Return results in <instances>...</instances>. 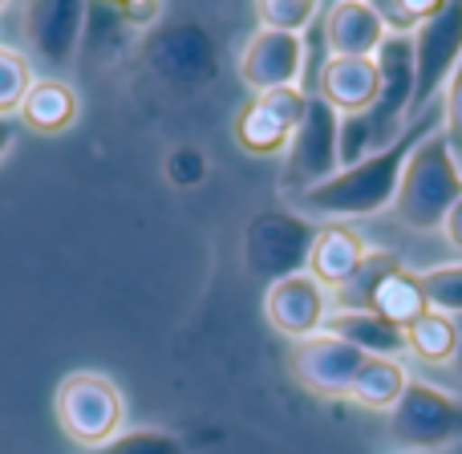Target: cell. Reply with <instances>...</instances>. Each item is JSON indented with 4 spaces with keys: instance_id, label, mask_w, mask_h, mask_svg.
<instances>
[{
    "instance_id": "cell-1",
    "label": "cell",
    "mask_w": 462,
    "mask_h": 454,
    "mask_svg": "<svg viewBox=\"0 0 462 454\" xmlns=\"http://www.w3.org/2000/svg\"><path fill=\"white\" fill-rule=\"evenodd\" d=\"M430 114L418 122H410L406 134L398 138L393 146L377 154H365L357 167H345L337 171L333 179H325L320 187L304 195H292V208L296 216H328V219H361V216H377L393 203L398 195V179H402V167H406L410 151H414L422 138H430Z\"/></svg>"
},
{
    "instance_id": "cell-2",
    "label": "cell",
    "mask_w": 462,
    "mask_h": 454,
    "mask_svg": "<svg viewBox=\"0 0 462 454\" xmlns=\"http://www.w3.org/2000/svg\"><path fill=\"white\" fill-rule=\"evenodd\" d=\"M458 199H462V175L455 151H450L447 134L434 130L430 138H422L410 151L398 179V195H393V211L410 231H439Z\"/></svg>"
},
{
    "instance_id": "cell-3",
    "label": "cell",
    "mask_w": 462,
    "mask_h": 454,
    "mask_svg": "<svg viewBox=\"0 0 462 454\" xmlns=\"http://www.w3.org/2000/svg\"><path fill=\"white\" fill-rule=\"evenodd\" d=\"M53 410L61 434L86 450H97L110 439H118L122 418H126V402H122L118 385L94 369H78V374L61 377Z\"/></svg>"
},
{
    "instance_id": "cell-4",
    "label": "cell",
    "mask_w": 462,
    "mask_h": 454,
    "mask_svg": "<svg viewBox=\"0 0 462 454\" xmlns=\"http://www.w3.org/2000/svg\"><path fill=\"white\" fill-rule=\"evenodd\" d=\"M317 227L296 211H260L244 227V264L263 288L288 276H300L309 264Z\"/></svg>"
},
{
    "instance_id": "cell-5",
    "label": "cell",
    "mask_w": 462,
    "mask_h": 454,
    "mask_svg": "<svg viewBox=\"0 0 462 454\" xmlns=\"http://www.w3.org/2000/svg\"><path fill=\"white\" fill-rule=\"evenodd\" d=\"M143 57L151 65V73L171 89H191L208 86L219 69V49L211 41V32L195 21H175V24H154V32L146 37Z\"/></svg>"
},
{
    "instance_id": "cell-6",
    "label": "cell",
    "mask_w": 462,
    "mask_h": 454,
    "mask_svg": "<svg viewBox=\"0 0 462 454\" xmlns=\"http://www.w3.org/2000/svg\"><path fill=\"white\" fill-rule=\"evenodd\" d=\"M390 439L406 450H439L462 439V398L410 377L402 402L390 410Z\"/></svg>"
},
{
    "instance_id": "cell-7",
    "label": "cell",
    "mask_w": 462,
    "mask_h": 454,
    "mask_svg": "<svg viewBox=\"0 0 462 454\" xmlns=\"http://www.w3.org/2000/svg\"><path fill=\"white\" fill-rule=\"evenodd\" d=\"M337 146H341V114L325 97L312 94L309 114L288 138V167H284L288 195H304L312 187H320L325 179H333L337 167H341Z\"/></svg>"
},
{
    "instance_id": "cell-8",
    "label": "cell",
    "mask_w": 462,
    "mask_h": 454,
    "mask_svg": "<svg viewBox=\"0 0 462 454\" xmlns=\"http://www.w3.org/2000/svg\"><path fill=\"white\" fill-rule=\"evenodd\" d=\"M462 61V5H439V13L414 32V102L410 122L430 114V97L450 81Z\"/></svg>"
},
{
    "instance_id": "cell-9",
    "label": "cell",
    "mask_w": 462,
    "mask_h": 454,
    "mask_svg": "<svg viewBox=\"0 0 462 454\" xmlns=\"http://www.w3.org/2000/svg\"><path fill=\"white\" fill-rule=\"evenodd\" d=\"M288 366H292L296 382L309 394H317V398H349V385L357 377V369L365 366V353L320 329L317 337L292 345Z\"/></svg>"
},
{
    "instance_id": "cell-10",
    "label": "cell",
    "mask_w": 462,
    "mask_h": 454,
    "mask_svg": "<svg viewBox=\"0 0 462 454\" xmlns=\"http://www.w3.org/2000/svg\"><path fill=\"white\" fill-rule=\"evenodd\" d=\"M304 69V45L292 32H272L260 29L239 53V78L255 97L272 94V89H288L300 81Z\"/></svg>"
},
{
    "instance_id": "cell-11",
    "label": "cell",
    "mask_w": 462,
    "mask_h": 454,
    "mask_svg": "<svg viewBox=\"0 0 462 454\" xmlns=\"http://www.w3.org/2000/svg\"><path fill=\"white\" fill-rule=\"evenodd\" d=\"M263 317H268V325L276 329V333L292 337V345L309 341V337H317L328 320V292L309 276V272L288 276V280H280V284L268 288V296H263Z\"/></svg>"
},
{
    "instance_id": "cell-12",
    "label": "cell",
    "mask_w": 462,
    "mask_h": 454,
    "mask_svg": "<svg viewBox=\"0 0 462 454\" xmlns=\"http://www.w3.org/2000/svg\"><path fill=\"white\" fill-rule=\"evenodd\" d=\"M89 8L78 0H41V5H24V41L29 53L41 65L57 69L69 61V53L78 49L81 37V21Z\"/></svg>"
},
{
    "instance_id": "cell-13",
    "label": "cell",
    "mask_w": 462,
    "mask_h": 454,
    "mask_svg": "<svg viewBox=\"0 0 462 454\" xmlns=\"http://www.w3.org/2000/svg\"><path fill=\"white\" fill-rule=\"evenodd\" d=\"M382 94V69L374 57H328L320 65L317 97H325L337 114H369Z\"/></svg>"
},
{
    "instance_id": "cell-14",
    "label": "cell",
    "mask_w": 462,
    "mask_h": 454,
    "mask_svg": "<svg viewBox=\"0 0 462 454\" xmlns=\"http://www.w3.org/2000/svg\"><path fill=\"white\" fill-rule=\"evenodd\" d=\"M390 37L374 5L365 0H341L325 8V45L333 57H374Z\"/></svg>"
},
{
    "instance_id": "cell-15",
    "label": "cell",
    "mask_w": 462,
    "mask_h": 454,
    "mask_svg": "<svg viewBox=\"0 0 462 454\" xmlns=\"http://www.w3.org/2000/svg\"><path fill=\"white\" fill-rule=\"evenodd\" d=\"M361 260H365V244H361V236L353 227H341V224H328L317 231V239H312V252H309V276L317 280L320 288H341L345 280L353 276V272L361 268Z\"/></svg>"
},
{
    "instance_id": "cell-16",
    "label": "cell",
    "mask_w": 462,
    "mask_h": 454,
    "mask_svg": "<svg viewBox=\"0 0 462 454\" xmlns=\"http://www.w3.org/2000/svg\"><path fill=\"white\" fill-rule=\"evenodd\" d=\"M325 333L349 341L365 357H398V353H406V329L382 320L377 312H328Z\"/></svg>"
},
{
    "instance_id": "cell-17",
    "label": "cell",
    "mask_w": 462,
    "mask_h": 454,
    "mask_svg": "<svg viewBox=\"0 0 462 454\" xmlns=\"http://www.w3.org/2000/svg\"><path fill=\"white\" fill-rule=\"evenodd\" d=\"M21 118H24V126H32L37 134H61V130H69L73 118H78V94H73V86H65V81H57V78H41V81H32L29 94H24Z\"/></svg>"
},
{
    "instance_id": "cell-18",
    "label": "cell",
    "mask_w": 462,
    "mask_h": 454,
    "mask_svg": "<svg viewBox=\"0 0 462 454\" xmlns=\"http://www.w3.org/2000/svg\"><path fill=\"white\" fill-rule=\"evenodd\" d=\"M410 385V374L398 357H365L349 385V398L365 410H393Z\"/></svg>"
},
{
    "instance_id": "cell-19",
    "label": "cell",
    "mask_w": 462,
    "mask_h": 454,
    "mask_svg": "<svg viewBox=\"0 0 462 454\" xmlns=\"http://www.w3.org/2000/svg\"><path fill=\"white\" fill-rule=\"evenodd\" d=\"M382 320H390V325L398 329H410L418 317H426L430 312V304H426V292H422V276L418 272H390V276L382 280V288L374 292V309Z\"/></svg>"
},
{
    "instance_id": "cell-20",
    "label": "cell",
    "mask_w": 462,
    "mask_h": 454,
    "mask_svg": "<svg viewBox=\"0 0 462 454\" xmlns=\"http://www.w3.org/2000/svg\"><path fill=\"white\" fill-rule=\"evenodd\" d=\"M398 268H402L398 252H365L361 268L333 292L337 296V312H369L374 309V292L382 288V280L390 276V272H398Z\"/></svg>"
},
{
    "instance_id": "cell-21",
    "label": "cell",
    "mask_w": 462,
    "mask_h": 454,
    "mask_svg": "<svg viewBox=\"0 0 462 454\" xmlns=\"http://www.w3.org/2000/svg\"><path fill=\"white\" fill-rule=\"evenodd\" d=\"M288 138H292L288 134V126L260 102V97H252V102L239 110L236 143L244 146L247 154H280V151H288Z\"/></svg>"
},
{
    "instance_id": "cell-22",
    "label": "cell",
    "mask_w": 462,
    "mask_h": 454,
    "mask_svg": "<svg viewBox=\"0 0 462 454\" xmlns=\"http://www.w3.org/2000/svg\"><path fill=\"white\" fill-rule=\"evenodd\" d=\"M406 349L414 353L418 361H426V366H447V361H455V349H458L455 317H442V312L418 317L414 325L406 329Z\"/></svg>"
},
{
    "instance_id": "cell-23",
    "label": "cell",
    "mask_w": 462,
    "mask_h": 454,
    "mask_svg": "<svg viewBox=\"0 0 462 454\" xmlns=\"http://www.w3.org/2000/svg\"><path fill=\"white\" fill-rule=\"evenodd\" d=\"M32 86V65L21 49L0 45V118H8L13 110H21L24 94Z\"/></svg>"
},
{
    "instance_id": "cell-24",
    "label": "cell",
    "mask_w": 462,
    "mask_h": 454,
    "mask_svg": "<svg viewBox=\"0 0 462 454\" xmlns=\"http://www.w3.org/2000/svg\"><path fill=\"white\" fill-rule=\"evenodd\" d=\"M422 292L430 312L462 317V264H442V268L422 272Z\"/></svg>"
},
{
    "instance_id": "cell-25",
    "label": "cell",
    "mask_w": 462,
    "mask_h": 454,
    "mask_svg": "<svg viewBox=\"0 0 462 454\" xmlns=\"http://www.w3.org/2000/svg\"><path fill=\"white\" fill-rule=\"evenodd\" d=\"M255 13H260V24L272 32H292V37H300L304 29H309L312 21H317L325 8L312 5V0H263V5H255Z\"/></svg>"
},
{
    "instance_id": "cell-26",
    "label": "cell",
    "mask_w": 462,
    "mask_h": 454,
    "mask_svg": "<svg viewBox=\"0 0 462 454\" xmlns=\"http://www.w3.org/2000/svg\"><path fill=\"white\" fill-rule=\"evenodd\" d=\"M89 454H187V447L167 431H122Z\"/></svg>"
},
{
    "instance_id": "cell-27",
    "label": "cell",
    "mask_w": 462,
    "mask_h": 454,
    "mask_svg": "<svg viewBox=\"0 0 462 454\" xmlns=\"http://www.w3.org/2000/svg\"><path fill=\"white\" fill-rule=\"evenodd\" d=\"M374 8H377V16H382L385 32H393V37H410V32H418L439 13L434 0H382V5H374Z\"/></svg>"
},
{
    "instance_id": "cell-28",
    "label": "cell",
    "mask_w": 462,
    "mask_h": 454,
    "mask_svg": "<svg viewBox=\"0 0 462 454\" xmlns=\"http://www.w3.org/2000/svg\"><path fill=\"white\" fill-rule=\"evenodd\" d=\"M369 146H374V130H369L365 114H345L341 118V146H337V154H341V171L357 167V162L365 159Z\"/></svg>"
},
{
    "instance_id": "cell-29",
    "label": "cell",
    "mask_w": 462,
    "mask_h": 454,
    "mask_svg": "<svg viewBox=\"0 0 462 454\" xmlns=\"http://www.w3.org/2000/svg\"><path fill=\"white\" fill-rule=\"evenodd\" d=\"M309 97H312V94H304L300 86H288V89H272V94H260V102L268 106V110L288 126V134H292V130L304 122V114H309Z\"/></svg>"
},
{
    "instance_id": "cell-30",
    "label": "cell",
    "mask_w": 462,
    "mask_h": 454,
    "mask_svg": "<svg viewBox=\"0 0 462 454\" xmlns=\"http://www.w3.org/2000/svg\"><path fill=\"white\" fill-rule=\"evenodd\" d=\"M203 175H208V159H203V151H195V146H179L167 159V179L175 187H195Z\"/></svg>"
},
{
    "instance_id": "cell-31",
    "label": "cell",
    "mask_w": 462,
    "mask_h": 454,
    "mask_svg": "<svg viewBox=\"0 0 462 454\" xmlns=\"http://www.w3.org/2000/svg\"><path fill=\"white\" fill-rule=\"evenodd\" d=\"M442 118H447V143H450V151H462V61H458V69L450 73V81H447V102H442Z\"/></svg>"
},
{
    "instance_id": "cell-32",
    "label": "cell",
    "mask_w": 462,
    "mask_h": 454,
    "mask_svg": "<svg viewBox=\"0 0 462 454\" xmlns=\"http://www.w3.org/2000/svg\"><path fill=\"white\" fill-rule=\"evenodd\" d=\"M118 16H126L130 24H151L162 16V5H118Z\"/></svg>"
},
{
    "instance_id": "cell-33",
    "label": "cell",
    "mask_w": 462,
    "mask_h": 454,
    "mask_svg": "<svg viewBox=\"0 0 462 454\" xmlns=\"http://www.w3.org/2000/svg\"><path fill=\"white\" fill-rule=\"evenodd\" d=\"M442 231H447L450 247H455V252H462V199L455 203V211L447 216V224H442Z\"/></svg>"
},
{
    "instance_id": "cell-34",
    "label": "cell",
    "mask_w": 462,
    "mask_h": 454,
    "mask_svg": "<svg viewBox=\"0 0 462 454\" xmlns=\"http://www.w3.org/2000/svg\"><path fill=\"white\" fill-rule=\"evenodd\" d=\"M13 138H16L13 122H8V118H0V154H5V151H8V146H13Z\"/></svg>"
},
{
    "instance_id": "cell-35",
    "label": "cell",
    "mask_w": 462,
    "mask_h": 454,
    "mask_svg": "<svg viewBox=\"0 0 462 454\" xmlns=\"http://www.w3.org/2000/svg\"><path fill=\"white\" fill-rule=\"evenodd\" d=\"M455 329H458V349H455V369L462 377V317H455Z\"/></svg>"
}]
</instances>
